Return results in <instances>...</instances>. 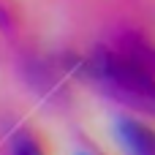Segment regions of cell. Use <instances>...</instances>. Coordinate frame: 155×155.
<instances>
[{"label":"cell","instance_id":"obj_1","mask_svg":"<svg viewBox=\"0 0 155 155\" xmlns=\"http://www.w3.org/2000/svg\"><path fill=\"white\" fill-rule=\"evenodd\" d=\"M84 74L117 104L155 114V76L114 46H95L84 60Z\"/></svg>","mask_w":155,"mask_h":155},{"label":"cell","instance_id":"obj_2","mask_svg":"<svg viewBox=\"0 0 155 155\" xmlns=\"http://www.w3.org/2000/svg\"><path fill=\"white\" fill-rule=\"evenodd\" d=\"M114 139L125 155H155V125L136 114H117L114 117Z\"/></svg>","mask_w":155,"mask_h":155},{"label":"cell","instance_id":"obj_3","mask_svg":"<svg viewBox=\"0 0 155 155\" xmlns=\"http://www.w3.org/2000/svg\"><path fill=\"white\" fill-rule=\"evenodd\" d=\"M114 49L123 52L128 60H134L136 65H142L144 71H150V74L155 76V46L142 35V33H134V30L123 33V35L117 38Z\"/></svg>","mask_w":155,"mask_h":155},{"label":"cell","instance_id":"obj_4","mask_svg":"<svg viewBox=\"0 0 155 155\" xmlns=\"http://www.w3.org/2000/svg\"><path fill=\"white\" fill-rule=\"evenodd\" d=\"M8 155H49V144L35 128H19L11 142H8Z\"/></svg>","mask_w":155,"mask_h":155},{"label":"cell","instance_id":"obj_5","mask_svg":"<svg viewBox=\"0 0 155 155\" xmlns=\"http://www.w3.org/2000/svg\"><path fill=\"white\" fill-rule=\"evenodd\" d=\"M79 155H87V153H79Z\"/></svg>","mask_w":155,"mask_h":155}]
</instances>
